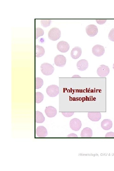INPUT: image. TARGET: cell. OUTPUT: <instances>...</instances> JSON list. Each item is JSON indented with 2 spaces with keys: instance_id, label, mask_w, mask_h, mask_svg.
I'll return each instance as SVG.
<instances>
[{
  "instance_id": "7c38bea8",
  "label": "cell",
  "mask_w": 114,
  "mask_h": 171,
  "mask_svg": "<svg viewBox=\"0 0 114 171\" xmlns=\"http://www.w3.org/2000/svg\"><path fill=\"white\" fill-rule=\"evenodd\" d=\"M82 54V50L81 48L78 46H76L72 50L71 52V56L72 58L76 59L79 58Z\"/></svg>"
},
{
  "instance_id": "603a6c76",
  "label": "cell",
  "mask_w": 114,
  "mask_h": 171,
  "mask_svg": "<svg viewBox=\"0 0 114 171\" xmlns=\"http://www.w3.org/2000/svg\"><path fill=\"white\" fill-rule=\"evenodd\" d=\"M108 39L111 41L114 42V28L110 30L109 34Z\"/></svg>"
},
{
  "instance_id": "44dd1931",
  "label": "cell",
  "mask_w": 114,
  "mask_h": 171,
  "mask_svg": "<svg viewBox=\"0 0 114 171\" xmlns=\"http://www.w3.org/2000/svg\"><path fill=\"white\" fill-rule=\"evenodd\" d=\"M44 31L43 30L39 28H37L35 30V38L36 39H37L39 37L44 35Z\"/></svg>"
},
{
  "instance_id": "cb8c5ba5",
  "label": "cell",
  "mask_w": 114,
  "mask_h": 171,
  "mask_svg": "<svg viewBox=\"0 0 114 171\" xmlns=\"http://www.w3.org/2000/svg\"><path fill=\"white\" fill-rule=\"evenodd\" d=\"M61 114L64 117H69L72 116L74 114V112H62Z\"/></svg>"
},
{
  "instance_id": "6da1fadb",
  "label": "cell",
  "mask_w": 114,
  "mask_h": 171,
  "mask_svg": "<svg viewBox=\"0 0 114 171\" xmlns=\"http://www.w3.org/2000/svg\"><path fill=\"white\" fill-rule=\"evenodd\" d=\"M41 72L44 75L48 76L52 74L54 71V67L48 63H44L40 67Z\"/></svg>"
},
{
  "instance_id": "83f0119b",
  "label": "cell",
  "mask_w": 114,
  "mask_h": 171,
  "mask_svg": "<svg viewBox=\"0 0 114 171\" xmlns=\"http://www.w3.org/2000/svg\"><path fill=\"white\" fill-rule=\"evenodd\" d=\"M72 77L78 78V77H81L79 76V75H74V76H73Z\"/></svg>"
},
{
  "instance_id": "3957f363",
  "label": "cell",
  "mask_w": 114,
  "mask_h": 171,
  "mask_svg": "<svg viewBox=\"0 0 114 171\" xmlns=\"http://www.w3.org/2000/svg\"><path fill=\"white\" fill-rule=\"evenodd\" d=\"M46 93L50 97H56L59 94V88L55 85H51L47 88Z\"/></svg>"
},
{
  "instance_id": "8fae6325",
  "label": "cell",
  "mask_w": 114,
  "mask_h": 171,
  "mask_svg": "<svg viewBox=\"0 0 114 171\" xmlns=\"http://www.w3.org/2000/svg\"><path fill=\"white\" fill-rule=\"evenodd\" d=\"M88 117L93 121H98L101 119V115L99 112H89L88 113Z\"/></svg>"
},
{
  "instance_id": "484cf974",
  "label": "cell",
  "mask_w": 114,
  "mask_h": 171,
  "mask_svg": "<svg viewBox=\"0 0 114 171\" xmlns=\"http://www.w3.org/2000/svg\"><path fill=\"white\" fill-rule=\"evenodd\" d=\"M107 20L106 19H105V20L96 19V21L97 23L98 24H99V25H101L105 24V22H106V21H107Z\"/></svg>"
},
{
  "instance_id": "5bb4252c",
  "label": "cell",
  "mask_w": 114,
  "mask_h": 171,
  "mask_svg": "<svg viewBox=\"0 0 114 171\" xmlns=\"http://www.w3.org/2000/svg\"><path fill=\"white\" fill-rule=\"evenodd\" d=\"M45 113L48 117H53L57 114V110L53 106H49L47 107L45 110Z\"/></svg>"
},
{
  "instance_id": "52a82bcc",
  "label": "cell",
  "mask_w": 114,
  "mask_h": 171,
  "mask_svg": "<svg viewBox=\"0 0 114 171\" xmlns=\"http://www.w3.org/2000/svg\"><path fill=\"white\" fill-rule=\"evenodd\" d=\"M87 35L90 37H93L96 35L98 33V29L96 26L90 25L87 26L86 28Z\"/></svg>"
},
{
  "instance_id": "f1b7e54d",
  "label": "cell",
  "mask_w": 114,
  "mask_h": 171,
  "mask_svg": "<svg viewBox=\"0 0 114 171\" xmlns=\"http://www.w3.org/2000/svg\"><path fill=\"white\" fill-rule=\"evenodd\" d=\"M113 68L114 70V63L113 64Z\"/></svg>"
},
{
  "instance_id": "d4e9b609",
  "label": "cell",
  "mask_w": 114,
  "mask_h": 171,
  "mask_svg": "<svg viewBox=\"0 0 114 171\" xmlns=\"http://www.w3.org/2000/svg\"><path fill=\"white\" fill-rule=\"evenodd\" d=\"M105 138H114V132H108L106 133Z\"/></svg>"
},
{
  "instance_id": "277c9868",
  "label": "cell",
  "mask_w": 114,
  "mask_h": 171,
  "mask_svg": "<svg viewBox=\"0 0 114 171\" xmlns=\"http://www.w3.org/2000/svg\"><path fill=\"white\" fill-rule=\"evenodd\" d=\"M70 126L72 130L75 131H79L81 127V122L79 119L75 118L70 120Z\"/></svg>"
},
{
  "instance_id": "ac0fdd59",
  "label": "cell",
  "mask_w": 114,
  "mask_h": 171,
  "mask_svg": "<svg viewBox=\"0 0 114 171\" xmlns=\"http://www.w3.org/2000/svg\"><path fill=\"white\" fill-rule=\"evenodd\" d=\"M35 122L38 123H42L45 121V118L41 112L36 111H35Z\"/></svg>"
},
{
  "instance_id": "9a60e30c",
  "label": "cell",
  "mask_w": 114,
  "mask_h": 171,
  "mask_svg": "<svg viewBox=\"0 0 114 171\" xmlns=\"http://www.w3.org/2000/svg\"><path fill=\"white\" fill-rule=\"evenodd\" d=\"M113 126V122L110 119H105L101 123V127L103 130H108L110 129Z\"/></svg>"
},
{
  "instance_id": "ba28073f",
  "label": "cell",
  "mask_w": 114,
  "mask_h": 171,
  "mask_svg": "<svg viewBox=\"0 0 114 171\" xmlns=\"http://www.w3.org/2000/svg\"><path fill=\"white\" fill-rule=\"evenodd\" d=\"M66 62V57L63 55H58L54 58L55 65L57 66L64 67Z\"/></svg>"
},
{
  "instance_id": "d6986e66",
  "label": "cell",
  "mask_w": 114,
  "mask_h": 171,
  "mask_svg": "<svg viewBox=\"0 0 114 171\" xmlns=\"http://www.w3.org/2000/svg\"><path fill=\"white\" fill-rule=\"evenodd\" d=\"M35 81V89H36L40 88L44 84L43 80L40 77H36Z\"/></svg>"
},
{
  "instance_id": "e0dca14e",
  "label": "cell",
  "mask_w": 114,
  "mask_h": 171,
  "mask_svg": "<svg viewBox=\"0 0 114 171\" xmlns=\"http://www.w3.org/2000/svg\"><path fill=\"white\" fill-rule=\"evenodd\" d=\"M35 57H39L43 56L45 53V50L43 47L38 45L35 46Z\"/></svg>"
},
{
  "instance_id": "8992f818",
  "label": "cell",
  "mask_w": 114,
  "mask_h": 171,
  "mask_svg": "<svg viewBox=\"0 0 114 171\" xmlns=\"http://www.w3.org/2000/svg\"><path fill=\"white\" fill-rule=\"evenodd\" d=\"M93 54L98 57L102 56L105 52V48L103 46L99 45H95L92 48Z\"/></svg>"
},
{
  "instance_id": "2e32d148",
  "label": "cell",
  "mask_w": 114,
  "mask_h": 171,
  "mask_svg": "<svg viewBox=\"0 0 114 171\" xmlns=\"http://www.w3.org/2000/svg\"><path fill=\"white\" fill-rule=\"evenodd\" d=\"M93 135V131L89 127H86L83 129L81 132V138H91Z\"/></svg>"
},
{
  "instance_id": "7402d4cb",
  "label": "cell",
  "mask_w": 114,
  "mask_h": 171,
  "mask_svg": "<svg viewBox=\"0 0 114 171\" xmlns=\"http://www.w3.org/2000/svg\"><path fill=\"white\" fill-rule=\"evenodd\" d=\"M41 25L44 28H47L50 25L51 20L50 19H41L40 21Z\"/></svg>"
},
{
  "instance_id": "4fadbf2b",
  "label": "cell",
  "mask_w": 114,
  "mask_h": 171,
  "mask_svg": "<svg viewBox=\"0 0 114 171\" xmlns=\"http://www.w3.org/2000/svg\"><path fill=\"white\" fill-rule=\"evenodd\" d=\"M89 66V63L85 59H81L77 62V67L78 69L81 71L86 70Z\"/></svg>"
},
{
  "instance_id": "ffe728a7",
  "label": "cell",
  "mask_w": 114,
  "mask_h": 171,
  "mask_svg": "<svg viewBox=\"0 0 114 171\" xmlns=\"http://www.w3.org/2000/svg\"><path fill=\"white\" fill-rule=\"evenodd\" d=\"M44 98V95L40 92H36L35 93V103H40L42 102Z\"/></svg>"
},
{
  "instance_id": "5b68a950",
  "label": "cell",
  "mask_w": 114,
  "mask_h": 171,
  "mask_svg": "<svg viewBox=\"0 0 114 171\" xmlns=\"http://www.w3.org/2000/svg\"><path fill=\"white\" fill-rule=\"evenodd\" d=\"M110 72L109 68L104 65H101L97 69V73L98 76L101 77H107Z\"/></svg>"
},
{
  "instance_id": "9c48e42d",
  "label": "cell",
  "mask_w": 114,
  "mask_h": 171,
  "mask_svg": "<svg viewBox=\"0 0 114 171\" xmlns=\"http://www.w3.org/2000/svg\"><path fill=\"white\" fill-rule=\"evenodd\" d=\"M58 50L62 53H66L68 51L70 46L68 42L63 41L59 42L57 45Z\"/></svg>"
},
{
  "instance_id": "4316f807",
  "label": "cell",
  "mask_w": 114,
  "mask_h": 171,
  "mask_svg": "<svg viewBox=\"0 0 114 171\" xmlns=\"http://www.w3.org/2000/svg\"><path fill=\"white\" fill-rule=\"evenodd\" d=\"M67 137L68 138H78V136L75 133H72L68 135Z\"/></svg>"
},
{
  "instance_id": "7a4b0ae2",
  "label": "cell",
  "mask_w": 114,
  "mask_h": 171,
  "mask_svg": "<svg viewBox=\"0 0 114 171\" xmlns=\"http://www.w3.org/2000/svg\"><path fill=\"white\" fill-rule=\"evenodd\" d=\"M61 35V31L58 28H56L51 29L48 34L49 39L53 41H56L59 39Z\"/></svg>"
},
{
  "instance_id": "30bf717a",
  "label": "cell",
  "mask_w": 114,
  "mask_h": 171,
  "mask_svg": "<svg viewBox=\"0 0 114 171\" xmlns=\"http://www.w3.org/2000/svg\"><path fill=\"white\" fill-rule=\"evenodd\" d=\"M36 134L39 138H45L48 135L47 130L43 126H38L36 128Z\"/></svg>"
}]
</instances>
